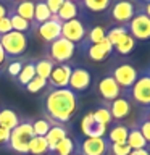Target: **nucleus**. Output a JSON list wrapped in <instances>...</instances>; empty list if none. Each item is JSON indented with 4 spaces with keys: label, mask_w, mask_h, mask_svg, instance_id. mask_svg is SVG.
I'll list each match as a JSON object with an SVG mask.
<instances>
[{
    "label": "nucleus",
    "mask_w": 150,
    "mask_h": 155,
    "mask_svg": "<svg viewBox=\"0 0 150 155\" xmlns=\"http://www.w3.org/2000/svg\"><path fill=\"white\" fill-rule=\"evenodd\" d=\"M71 70H73V66L70 63L55 65L52 73H50V76H48V79H47V87H50V89H65V87H68Z\"/></svg>",
    "instance_id": "nucleus-13"
},
{
    "label": "nucleus",
    "mask_w": 150,
    "mask_h": 155,
    "mask_svg": "<svg viewBox=\"0 0 150 155\" xmlns=\"http://www.w3.org/2000/svg\"><path fill=\"white\" fill-rule=\"evenodd\" d=\"M111 3H113V0H82L81 7L92 13H103L111 7Z\"/></svg>",
    "instance_id": "nucleus-28"
},
{
    "label": "nucleus",
    "mask_w": 150,
    "mask_h": 155,
    "mask_svg": "<svg viewBox=\"0 0 150 155\" xmlns=\"http://www.w3.org/2000/svg\"><path fill=\"white\" fill-rule=\"evenodd\" d=\"M92 115H94L95 121H99L100 124L106 126V128H108L110 124H113V118H111V113H110V110H108V107H106L105 102H102V105L97 107V108L92 111Z\"/></svg>",
    "instance_id": "nucleus-33"
},
{
    "label": "nucleus",
    "mask_w": 150,
    "mask_h": 155,
    "mask_svg": "<svg viewBox=\"0 0 150 155\" xmlns=\"http://www.w3.org/2000/svg\"><path fill=\"white\" fill-rule=\"evenodd\" d=\"M134 47H135V39L128 32L118 44H115V45H113V52H116L118 55L124 57V55H129V53L134 50Z\"/></svg>",
    "instance_id": "nucleus-27"
},
{
    "label": "nucleus",
    "mask_w": 150,
    "mask_h": 155,
    "mask_svg": "<svg viewBox=\"0 0 150 155\" xmlns=\"http://www.w3.org/2000/svg\"><path fill=\"white\" fill-rule=\"evenodd\" d=\"M73 152H76V144L70 136H66L61 142L57 144V147L53 149L48 155H71Z\"/></svg>",
    "instance_id": "nucleus-32"
},
{
    "label": "nucleus",
    "mask_w": 150,
    "mask_h": 155,
    "mask_svg": "<svg viewBox=\"0 0 150 155\" xmlns=\"http://www.w3.org/2000/svg\"><path fill=\"white\" fill-rule=\"evenodd\" d=\"M81 129H82V133H84L86 137H105L106 131H108L106 126L100 124L99 121H95L92 111H89V113H86L84 116H82Z\"/></svg>",
    "instance_id": "nucleus-16"
},
{
    "label": "nucleus",
    "mask_w": 150,
    "mask_h": 155,
    "mask_svg": "<svg viewBox=\"0 0 150 155\" xmlns=\"http://www.w3.org/2000/svg\"><path fill=\"white\" fill-rule=\"evenodd\" d=\"M21 123V118L18 116V113L11 108H2L0 110V128L11 131Z\"/></svg>",
    "instance_id": "nucleus-24"
},
{
    "label": "nucleus",
    "mask_w": 150,
    "mask_h": 155,
    "mask_svg": "<svg viewBox=\"0 0 150 155\" xmlns=\"http://www.w3.org/2000/svg\"><path fill=\"white\" fill-rule=\"evenodd\" d=\"M134 124L139 128V131H140V133H142V136H144V139L147 140V144L150 145V121L144 116V113L139 115V118L135 120Z\"/></svg>",
    "instance_id": "nucleus-37"
},
{
    "label": "nucleus",
    "mask_w": 150,
    "mask_h": 155,
    "mask_svg": "<svg viewBox=\"0 0 150 155\" xmlns=\"http://www.w3.org/2000/svg\"><path fill=\"white\" fill-rule=\"evenodd\" d=\"M105 37H106V29L103 26H94L87 31L86 39L81 42V45H82V48H86L89 45H94V44H100Z\"/></svg>",
    "instance_id": "nucleus-25"
},
{
    "label": "nucleus",
    "mask_w": 150,
    "mask_h": 155,
    "mask_svg": "<svg viewBox=\"0 0 150 155\" xmlns=\"http://www.w3.org/2000/svg\"><path fill=\"white\" fill-rule=\"evenodd\" d=\"M44 2H45V5L48 7L52 15H57L58 10L61 8V5L65 3V0H44Z\"/></svg>",
    "instance_id": "nucleus-40"
},
{
    "label": "nucleus",
    "mask_w": 150,
    "mask_h": 155,
    "mask_svg": "<svg viewBox=\"0 0 150 155\" xmlns=\"http://www.w3.org/2000/svg\"><path fill=\"white\" fill-rule=\"evenodd\" d=\"M71 155H81V153H79V152H73Z\"/></svg>",
    "instance_id": "nucleus-50"
},
{
    "label": "nucleus",
    "mask_w": 150,
    "mask_h": 155,
    "mask_svg": "<svg viewBox=\"0 0 150 155\" xmlns=\"http://www.w3.org/2000/svg\"><path fill=\"white\" fill-rule=\"evenodd\" d=\"M92 82V74L90 71L84 66H73L71 70V76H70V82H68V87L73 92H84L90 87Z\"/></svg>",
    "instance_id": "nucleus-12"
},
{
    "label": "nucleus",
    "mask_w": 150,
    "mask_h": 155,
    "mask_svg": "<svg viewBox=\"0 0 150 155\" xmlns=\"http://www.w3.org/2000/svg\"><path fill=\"white\" fill-rule=\"evenodd\" d=\"M139 3H144V5H147V3H150V0H139Z\"/></svg>",
    "instance_id": "nucleus-48"
},
{
    "label": "nucleus",
    "mask_w": 150,
    "mask_h": 155,
    "mask_svg": "<svg viewBox=\"0 0 150 155\" xmlns=\"http://www.w3.org/2000/svg\"><path fill=\"white\" fill-rule=\"evenodd\" d=\"M128 133H129V126L124 123H113L106 131V140L110 144H126L128 140Z\"/></svg>",
    "instance_id": "nucleus-18"
},
{
    "label": "nucleus",
    "mask_w": 150,
    "mask_h": 155,
    "mask_svg": "<svg viewBox=\"0 0 150 155\" xmlns=\"http://www.w3.org/2000/svg\"><path fill=\"white\" fill-rule=\"evenodd\" d=\"M5 60H7V55H5V50H3L2 44H0V68H2V65L5 63Z\"/></svg>",
    "instance_id": "nucleus-45"
},
{
    "label": "nucleus",
    "mask_w": 150,
    "mask_h": 155,
    "mask_svg": "<svg viewBox=\"0 0 150 155\" xmlns=\"http://www.w3.org/2000/svg\"><path fill=\"white\" fill-rule=\"evenodd\" d=\"M32 137H34V131H32L31 121L23 120L16 128L10 131V137L5 147L18 155H29L28 149H29V142H31Z\"/></svg>",
    "instance_id": "nucleus-2"
},
{
    "label": "nucleus",
    "mask_w": 150,
    "mask_h": 155,
    "mask_svg": "<svg viewBox=\"0 0 150 155\" xmlns=\"http://www.w3.org/2000/svg\"><path fill=\"white\" fill-rule=\"evenodd\" d=\"M126 34H128V28L126 26H113V28L106 29V39L111 42V45L118 44Z\"/></svg>",
    "instance_id": "nucleus-35"
},
{
    "label": "nucleus",
    "mask_w": 150,
    "mask_h": 155,
    "mask_svg": "<svg viewBox=\"0 0 150 155\" xmlns=\"http://www.w3.org/2000/svg\"><path fill=\"white\" fill-rule=\"evenodd\" d=\"M79 108V97L70 87L65 89H50L47 91L44 99L45 116L53 123L66 124Z\"/></svg>",
    "instance_id": "nucleus-1"
},
{
    "label": "nucleus",
    "mask_w": 150,
    "mask_h": 155,
    "mask_svg": "<svg viewBox=\"0 0 150 155\" xmlns=\"http://www.w3.org/2000/svg\"><path fill=\"white\" fill-rule=\"evenodd\" d=\"M28 153L31 155H48V145L45 137H41V136H34L29 142V149Z\"/></svg>",
    "instance_id": "nucleus-30"
},
{
    "label": "nucleus",
    "mask_w": 150,
    "mask_h": 155,
    "mask_svg": "<svg viewBox=\"0 0 150 155\" xmlns=\"http://www.w3.org/2000/svg\"><path fill=\"white\" fill-rule=\"evenodd\" d=\"M45 87H47V79H42V78L36 76V78H32V79L28 82L24 89H26L29 94H37V92L44 91Z\"/></svg>",
    "instance_id": "nucleus-36"
},
{
    "label": "nucleus",
    "mask_w": 150,
    "mask_h": 155,
    "mask_svg": "<svg viewBox=\"0 0 150 155\" xmlns=\"http://www.w3.org/2000/svg\"><path fill=\"white\" fill-rule=\"evenodd\" d=\"M76 45L70 41H66L65 37H58L55 41H52L50 44L45 45V58H48L50 61H53L55 65H61V63H68L74 55Z\"/></svg>",
    "instance_id": "nucleus-5"
},
{
    "label": "nucleus",
    "mask_w": 150,
    "mask_h": 155,
    "mask_svg": "<svg viewBox=\"0 0 150 155\" xmlns=\"http://www.w3.org/2000/svg\"><path fill=\"white\" fill-rule=\"evenodd\" d=\"M131 147L128 144H110L108 145V152L106 155H129Z\"/></svg>",
    "instance_id": "nucleus-38"
},
{
    "label": "nucleus",
    "mask_w": 150,
    "mask_h": 155,
    "mask_svg": "<svg viewBox=\"0 0 150 155\" xmlns=\"http://www.w3.org/2000/svg\"><path fill=\"white\" fill-rule=\"evenodd\" d=\"M34 7H36V0H19V2L10 3V8H11L18 16L24 18L29 23L34 21Z\"/></svg>",
    "instance_id": "nucleus-19"
},
{
    "label": "nucleus",
    "mask_w": 150,
    "mask_h": 155,
    "mask_svg": "<svg viewBox=\"0 0 150 155\" xmlns=\"http://www.w3.org/2000/svg\"><path fill=\"white\" fill-rule=\"evenodd\" d=\"M8 137H10V131L0 128V145H7Z\"/></svg>",
    "instance_id": "nucleus-42"
},
{
    "label": "nucleus",
    "mask_w": 150,
    "mask_h": 155,
    "mask_svg": "<svg viewBox=\"0 0 150 155\" xmlns=\"http://www.w3.org/2000/svg\"><path fill=\"white\" fill-rule=\"evenodd\" d=\"M87 31H89V29H87L86 23L79 18H74V19H70V21L61 23V37H65L66 41L73 42L74 45L84 41Z\"/></svg>",
    "instance_id": "nucleus-9"
},
{
    "label": "nucleus",
    "mask_w": 150,
    "mask_h": 155,
    "mask_svg": "<svg viewBox=\"0 0 150 155\" xmlns=\"http://www.w3.org/2000/svg\"><path fill=\"white\" fill-rule=\"evenodd\" d=\"M66 136H68V129H66L65 124H53L45 136V140H47V145H48V153H50L52 150L57 147V144L61 142Z\"/></svg>",
    "instance_id": "nucleus-20"
},
{
    "label": "nucleus",
    "mask_w": 150,
    "mask_h": 155,
    "mask_svg": "<svg viewBox=\"0 0 150 155\" xmlns=\"http://www.w3.org/2000/svg\"><path fill=\"white\" fill-rule=\"evenodd\" d=\"M105 104L108 107L111 118H113L115 123L124 121L131 115V111H132V102L128 99V95H126L124 92H123V95L118 97V99H115L113 102H105Z\"/></svg>",
    "instance_id": "nucleus-11"
},
{
    "label": "nucleus",
    "mask_w": 150,
    "mask_h": 155,
    "mask_svg": "<svg viewBox=\"0 0 150 155\" xmlns=\"http://www.w3.org/2000/svg\"><path fill=\"white\" fill-rule=\"evenodd\" d=\"M32 78H36V65H34V60L24 61L23 70H21V73L18 74V82H19L23 87H26V84L32 79Z\"/></svg>",
    "instance_id": "nucleus-34"
},
{
    "label": "nucleus",
    "mask_w": 150,
    "mask_h": 155,
    "mask_svg": "<svg viewBox=\"0 0 150 155\" xmlns=\"http://www.w3.org/2000/svg\"><path fill=\"white\" fill-rule=\"evenodd\" d=\"M11 2H19V0H10V3H11Z\"/></svg>",
    "instance_id": "nucleus-51"
},
{
    "label": "nucleus",
    "mask_w": 150,
    "mask_h": 155,
    "mask_svg": "<svg viewBox=\"0 0 150 155\" xmlns=\"http://www.w3.org/2000/svg\"><path fill=\"white\" fill-rule=\"evenodd\" d=\"M23 66H24V61H23V60H13L11 63H8V65H7L8 76L18 78V74H19V73H21V70H23Z\"/></svg>",
    "instance_id": "nucleus-39"
},
{
    "label": "nucleus",
    "mask_w": 150,
    "mask_h": 155,
    "mask_svg": "<svg viewBox=\"0 0 150 155\" xmlns=\"http://www.w3.org/2000/svg\"><path fill=\"white\" fill-rule=\"evenodd\" d=\"M79 12H81V5H77L71 0H65V3L61 5V8L58 10L57 16L61 23L65 21H70V19H74L79 16Z\"/></svg>",
    "instance_id": "nucleus-23"
},
{
    "label": "nucleus",
    "mask_w": 150,
    "mask_h": 155,
    "mask_svg": "<svg viewBox=\"0 0 150 155\" xmlns=\"http://www.w3.org/2000/svg\"><path fill=\"white\" fill-rule=\"evenodd\" d=\"M124 94L128 95V99L132 104L142 107V108H148L150 107V73L148 70L140 71L132 87L129 91H126Z\"/></svg>",
    "instance_id": "nucleus-3"
},
{
    "label": "nucleus",
    "mask_w": 150,
    "mask_h": 155,
    "mask_svg": "<svg viewBox=\"0 0 150 155\" xmlns=\"http://www.w3.org/2000/svg\"><path fill=\"white\" fill-rule=\"evenodd\" d=\"M129 126V133H128V140H126V144L131 147V150H139V149H147L150 145L147 144V140L144 139L142 133L139 131V128L135 124H128Z\"/></svg>",
    "instance_id": "nucleus-21"
},
{
    "label": "nucleus",
    "mask_w": 150,
    "mask_h": 155,
    "mask_svg": "<svg viewBox=\"0 0 150 155\" xmlns=\"http://www.w3.org/2000/svg\"><path fill=\"white\" fill-rule=\"evenodd\" d=\"M71 2H74V3H77V5H81V2H82V0H71Z\"/></svg>",
    "instance_id": "nucleus-49"
},
{
    "label": "nucleus",
    "mask_w": 150,
    "mask_h": 155,
    "mask_svg": "<svg viewBox=\"0 0 150 155\" xmlns=\"http://www.w3.org/2000/svg\"><path fill=\"white\" fill-rule=\"evenodd\" d=\"M7 13H8V7L2 2V0H0V19L7 16Z\"/></svg>",
    "instance_id": "nucleus-43"
},
{
    "label": "nucleus",
    "mask_w": 150,
    "mask_h": 155,
    "mask_svg": "<svg viewBox=\"0 0 150 155\" xmlns=\"http://www.w3.org/2000/svg\"><path fill=\"white\" fill-rule=\"evenodd\" d=\"M142 113H144L145 118H147V120L150 121V107H148V108H142Z\"/></svg>",
    "instance_id": "nucleus-47"
},
{
    "label": "nucleus",
    "mask_w": 150,
    "mask_h": 155,
    "mask_svg": "<svg viewBox=\"0 0 150 155\" xmlns=\"http://www.w3.org/2000/svg\"><path fill=\"white\" fill-rule=\"evenodd\" d=\"M147 70H148V73H150V66H148V68H147Z\"/></svg>",
    "instance_id": "nucleus-52"
},
{
    "label": "nucleus",
    "mask_w": 150,
    "mask_h": 155,
    "mask_svg": "<svg viewBox=\"0 0 150 155\" xmlns=\"http://www.w3.org/2000/svg\"><path fill=\"white\" fill-rule=\"evenodd\" d=\"M99 94L103 99V102H113L115 99L123 95V89L110 74H106L99 81Z\"/></svg>",
    "instance_id": "nucleus-15"
},
{
    "label": "nucleus",
    "mask_w": 150,
    "mask_h": 155,
    "mask_svg": "<svg viewBox=\"0 0 150 155\" xmlns=\"http://www.w3.org/2000/svg\"><path fill=\"white\" fill-rule=\"evenodd\" d=\"M0 44L7 57H21L28 50V36L23 32L10 31L8 34L0 36Z\"/></svg>",
    "instance_id": "nucleus-7"
},
{
    "label": "nucleus",
    "mask_w": 150,
    "mask_h": 155,
    "mask_svg": "<svg viewBox=\"0 0 150 155\" xmlns=\"http://www.w3.org/2000/svg\"><path fill=\"white\" fill-rule=\"evenodd\" d=\"M86 50V55L89 60L92 61H105L111 53H113V45L108 39H103L100 44H94V45H89L84 48Z\"/></svg>",
    "instance_id": "nucleus-17"
},
{
    "label": "nucleus",
    "mask_w": 150,
    "mask_h": 155,
    "mask_svg": "<svg viewBox=\"0 0 150 155\" xmlns=\"http://www.w3.org/2000/svg\"><path fill=\"white\" fill-rule=\"evenodd\" d=\"M52 18V13L48 7L45 5L44 0H36V7H34V21H32V31L36 32L37 26H41L42 23L48 21Z\"/></svg>",
    "instance_id": "nucleus-22"
},
{
    "label": "nucleus",
    "mask_w": 150,
    "mask_h": 155,
    "mask_svg": "<svg viewBox=\"0 0 150 155\" xmlns=\"http://www.w3.org/2000/svg\"><path fill=\"white\" fill-rule=\"evenodd\" d=\"M142 12H144V13H145V15H147V16L150 18V3L144 5V7H142Z\"/></svg>",
    "instance_id": "nucleus-46"
},
{
    "label": "nucleus",
    "mask_w": 150,
    "mask_h": 155,
    "mask_svg": "<svg viewBox=\"0 0 150 155\" xmlns=\"http://www.w3.org/2000/svg\"><path fill=\"white\" fill-rule=\"evenodd\" d=\"M10 31H13V29H11V24H10L8 16H5V18L0 19V36H3V34H8Z\"/></svg>",
    "instance_id": "nucleus-41"
},
{
    "label": "nucleus",
    "mask_w": 150,
    "mask_h": 155,
    "mask_svg": "<svg viewBox=\"0 0 150 155\" xmlns=\"http://www.w3.org/2000/svg\"><path fill=\"white\" fill-rule=\"evenodd\" d=\"M110 142L106 137H86L76 144V152L81 155H106Z\"/></svg>",
    "instance_id": "nucleus-10"
},
{
    "label": "nucleus",
    "mask_w": 150,
    "mask_h": 155,
    "mask_svg": "<svg viewBox=\"0 0 150 155\" xmlns=\"http://www.w3.org/2000/svg\"><path fill=\"white\" fill-rule=\"evenodd\" d=\"M129 155H150V150L147 149H139V150H131Z\"/></svg>",
    "instance_id": "nucleus-44"
},
{
    "label": "nucleus",
    "mask_w": 150,
    "mask_h": 155,
    "mask_svg": "<svg viewBox=\"0 0 150 155\" xmlns=\"http://www.w3.org/2000/svg\"><path fill=\"white\" fill-rule=\"evenodd\" d=\"M126 28L135 41H148L150 39V18L142 10L135 13V16L126 24Z\"/></svg>",
    "instance_id": "nucleus-8"
},
{
    "label": "nucleus",
    "mask_w": 150,
    "mask_h": 155,
    "mask_svg": "<svg viewBox=\"0 0 150 155\" xmlns=\"http://www.w3.org/2000/svg\"><path fill=\"white\" fill-rule=\"evenodd\" d=\"M7 16H8V19H10V24H11V29H13V31L23 32V34H26L28 31H32V23H29V21H26L24 18L18 16V15L15 13L10 7H8Z\"/></svg>",
    "instance_id": "nucleus-26"
},
{
    "label": "nucleus",
    "mask_w": 150,
    "mask_h": 155,
    "mask_svg": "<svg viewBox=\"0 0 150 155\" xmlns=\"http://www.w3.org/2000/svg\"><path fill=\"white\" fill-rule=\"evenodd\" d=\"M108 74L118 82V86L123 89V92H126V91H129L131 87H132V84L135 82V79H137L139 70L134 66L132 61L119 60V61L113 63V66H111Z\"/></svg>",
    "instance_id": "nucleus-4"
},
{
    "label": "nucleus",
    "mask_w": 150,
    "mask_h": 155,
    "mask_svg": "<svg viewBox=\"0 0 150 155\" xmlns=\"http://www.w3.org/2000/svg\"><path fill=\"white\" fill-rule=\"evenodd\" d=\"M34 65H36V76L42 78V79H48V76H50V73L53 70V66H55V63L50 61L45 57H42V58L34 60Z\"/></svg>",
    "instance_id": "nucleus-31"
},
{
    "label": "nucleus",
    "mask_w": 150,
    "mask_h": 155,
    "mask_svg": "<svg viewBox=\"0 0 150 155\" xmlns=\"http://www.w3.org/2000/svg\"><path fill=\"white\" fill-rule=\"evenodd\" d=\"M36 32L41 36V39L45 44H50L52 41H55L61 36V21L58 19L57 15H52V18L48 21L42 23L41 26H37Z\"/></svg>",
    "instance_id": "nucleus-14"
},
{
    "label": "nucleus",
    "mask_w": 150,
    "mask_h": 155,
    "mask_svg": "<svg viewBox=\"0 0 150 155\" xmlns=\"http://www.w3.org/2000/svg\"><path fill=\"white\" fill-rule=\"evenodd\" d=\"M31 124H32L34 136H41V137H45L52 126H53V124H58V123H53L52 120H48L47 116H44V118H36V120H32Z\"/></svg>",
    "instance_id": "nucleus-29"
},
{
    "label": "nucleus",
    "mask_w": 150,
    "mask_h": 155,
    "mask_svg": "<svg viewBox=\"0 0 150 155\" xmlns=\"http://www.w3.org/2000/svg\"><path fill=\"white\" fill-rule=\"evenodd\" d=\"M139 12L140 10L134 0H113L111 7L108 8L111 21H115L118 26H126Z\"/></svg>",
    "instance_id": "nucleus-6"
}]
</instances>
